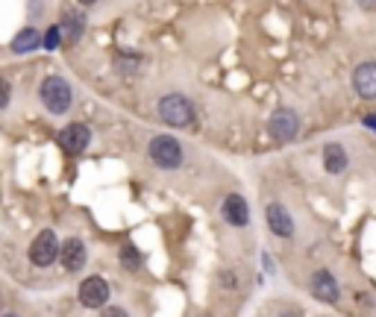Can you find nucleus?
Masks as SVG:
<instances>
[{
  "mask_svg": "<svg viewBox=\"0 0 376 317\" xmlns=\"http://www.w3.org/2000/svg\"><path fill=\"white\" fill-rule=\"evenodd\" d=\"M147 156H150V162L162 170H173V167L182 165V147L173 136H156L153 141H150Z\"/></svg>",
  "mask_w": 376,
  "mask_h": 317,
  "instance_id": "nucleus-1",
  "label": "nucleus"
},
{
  "mask_svg": "<svg viewBox=\"0 0 376 317\" xmlns=\"http://www.w3.org/2000/svg\"><path fill=\"white\" fill-rule=\"evenodd\" d=\"M159 118L165 120V124L171 127H188L194 120V106L188 97L182 94H168V97H162L159 100Z\"/></svg>",
  "mask_w": 376,
  "mask_h": 317,
  "instance_id": "nucleus-2",
  "label": "nucleus"
},
{
  "mask_svg": "<svg viewBox=\"0 0 376 317\" xmlns=\"http://www.w3.org/2000/svg\"><path fill=\"white\" fill-rule=\"evenodd\" d=\"M42 103L44 109H50L53 115H65L68 109H71V100H74V94H71V85L62 80V77H47L42 82Z\"/></svg>",
  "mask_w": 376,
  "mask_h": 317,
  "instance_id": "nucleus-3",
  "label": "nucleus"
},
{
  "mask_svg": "<svg viewBox=\"0 0 376 317\" xmlns=\"http://www.w3.org/2000/svg\"><path fill=\"white\" fill-rule=\"evenodd\" d=\"M59 255H62V244L56 241V235L50 233V229L39 233V235H35V241L30 244V262L35 267H50Z\"/></svg>",
  "mask_w": 376,
  "mask_h": 317,
  "instance_id": "nucleus-4",
  "label": "nucleus"
},
{
  "mask_svg": "<svg viewBox=\"0 0 376 317\" xmlns=\"http://www.w3.org/2000/svg\"><path fill=\"white\" fill-rule=\"evenodd\" d=\"M80 302L85 309H103L109 302V285L103 276H89L80 285Z\"/></svg>",
  "mask_w": 376,
  "mask_h": 317,
  "instance_id": "nucleus-5",
  "label": "nucleus"
},
{
  "mask_svg": "<svg viewBox=\"0 0 376 317\" xmlns=\"http://www.w3.org/2000/svg\"><path fill=\"white\" fill-rule=\"evenodd\" d=\"M268 129H271V136L277 141H291L300 132V120H297V115L291 112V109H277V112L271 115Z\"/></svg>",
  "mask_w": 376,
  "mask_h": 317,
  "instance_id": "nucleus-6",
  "label": "nucleus"
},
{
  "mask_svg": "<svg viewBox=\"0 0 376 317\" xmlns=\"http://www.w3.org/2000/svg\"><path fill=\"white\" fill-rule=\"evenodd\" d=\"M89 141H92V132L85 124H68L65 129L59 132V144H62V150L71 153V156H77L83 153L85 147H89Z\"/></svg>",
  "mask_w": 376,
  "mask_h": 317,
  "instance_id": "nucleus-7",
  "label": "nucleus"
},
{
  "mask_svg": "<svg viewBox=\"0 0 376 317\" xmlns=\"http://www.w3.org/2000/svg\"><path fill=\"white\" fill-rule=\"evenodd\" d=\"M353 85H356L359 97L376 100V62H361L353 74Z\"/></svg>",
  "mask_w": 376,
  "mask_h": 317,
  "instance_id": "nucleus-8",
  "label": "nucleus"
},
{
  "mask_svg": "<svg viewBox=\"0 0 376 317\" xmlns=\"http://www.w3.org/2000/svg\"><path fill=\"white\" fill-rule=\"evenodd\" d=\"M265 215H268V226H271L273 235H280V238L294 235V221H291V215L282 209V203H271Z\"/></svg>",
  "mask_w": 376,
  "mask_h": 317,
  "instance_id": "nucleus-9",
  "label": "nucleus"
},
{
  "mask_svg": "<svg viewBox=\"0 0 376 317\" xmlns=\"http://www.w3.org/2000/svg\"><path fill=\"white\" fill-rule=\"evenodd\" d=\"M62 267L71 273H77L83 271V264H85V244L80 238H68L65 244H62Z\"/></svg>",
  "mask_w": 376,
  "mask_h": 317,
  "instance_id": "nucleus-10",
  "label": "nucleus"
},
{
  "mask_svg": "<svg viewBox=\"0 0 376 317\" xmlns=\"http://www.w3.org/2000/svg\"><path fill=\"white\" fill-rule=\"evenodd\" d=\"M311 294H315L321 302H335L338 300V282L330 271H318L311 276Z\"/></svg>",
  "mask_w": 376,
  "mask_h": 317,
  "instance_id": "nucleus-11",
  "label": "nucleus"
},
{
  "mask_svg": "<svg viewBox=\"0 0 376 317\" xmlns=\"http://www.w3.org/2000/svg\"><path fill=\"white\" fill-rule=\"evenodd\" d=\"M223 217H227V224H232V226H244L250 221V209H247L244 197L230 194V197L223 200Z\"/></svg>",
  "mask_w": 376,
  "mask_h": 317,
  "instance_id": "nucleus-12",
  "label": "nucleus"
},
{
  "mask_svg": "<svg viewBox=\"0 0 376 317\" xmlns=\"http://www.w3.org/2000/svg\"><path fill=\"white\" fill-rule=\"evenodd\" d=\"M62 35H65V39L74 44V42H80L83 39V30H85V15L83 12H77V9H71V12H65V15H62Z\"/></svg>",
  "mask_w": 376,
  "mask_h": 317,
  "instance_id": "nucleus-13",
  "label": "nucleus"
},
{
  "mask_svg": "<svg viewBox=\"0 0 376 317\" xmlns=\"http://www.w3.org/2000/svg\"><path fill=\"white\" fill-rule=\"evenodd\" d=\"M323 165H327L330 174H341L347 167V150L341 144H327V147H323Z\"/></svg>",
  "mask_w": 376,
  "mask_h": 317,
  "instance_id": "nucleus-14",
  "label": "nucleus"
},
{
  "mask_svg": "<svg viewBox=\"0 0 376 317\" xmlns=\"http://www.w3.org/2000/svg\"><path fill=\"white\" fill-rule=\"evenodd\" d=\"M39 44H44V39H39V33L27 27L24 33L15 35V42H12V51H15V53H30V51H35Z\"/></svg>",
  "mask_w": 376,
  "mask_h": 317,
  "instance_id": "nucleus-15",
  "label": "nucleus"
},
{
  "mask_svg": "<svg viewBox=\"0 0 376 317\" xmlns=\"http://www.w3.org/2000/svg\"><path fill=\"white\" fill-rule=\"evenodd\" d=\"M59 35H62V27H59V24L44 33V47H47V51H56V47H59Z\"/></svg>",
  "mask_w": 376,
  "mask_h": 317,
  "instance_id": "nucleus-16",
  "label": "nucleus"
},
{
  "mask_svg": "<svg viewBox=\"0 0 376 317\" xmlns=\"http://www.w3.org/2000/svg\"><path fill=\"white\" fill-rule=\"evenodd\" d=\"M139 262H142V259H139V253H135V247H130V244H127V247H123V264L135 267Z\"/></svg>",
  "mask_w": 376,
  "mask_h": 317,
  "instance_id": "nucleus-17",
  "label": "nucleus"
},
{
  "mask_svg": "<svg viewBox=\"0 0 376 317\" xmlns=\"http://www.w3.org/2000/svg\"><path fill=\"white\" fill-rule=\"evenodd\" d=\"M103 317H130V314L123 311V309H118V306H112V309H106V311H103Z\"/></svg>",
  "mask_w": 376,
  "mask_h": 317,
  "instance_id": "nucleus-18",
  "label": "nucleus"
},
{
  "mask_svg": "<svg viewBox=\"0 0 376 317\" xmlns=\"http://www.w3.org/2000/svg\"><path fill=\"white\" fill-rule=\"evenodd\" d=\"M365 127H370V129H376V115H368V118H365Z\"/></svg>",
  "mask_w": 376,
  "mask_h": 317,
  "instance_id": "nucleus-19",
  "label": "nucleus"
},
{
  "mask_svg": "<svg viewBox=\"0 0 376 317\" xmlns=\"http://www.w3.org/2000/svg\"><path fill=\"white\" fill-rule=\"evenodd\" d=\"M6 317H18V314H6Z\"/></svg>",
  "mask_w": 376,
  "mask_h": 317,
  "instance_id": "nucleus-20",
  "label": "nucleus"
}]
</instances>
